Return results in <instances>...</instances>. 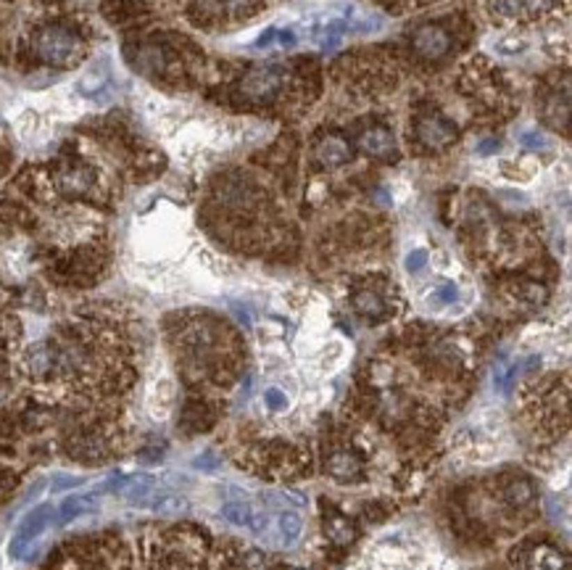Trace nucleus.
<instances>
[{
	"mask_svg": "<svg viewBox=\"0 0 572 570\" xmlns=\"http://www.w3.org/2000/svg\"><path fill=\"white\" fill-rule=\"evenodd\" d=\"M253 512H256V507L248 505V502H243V499H237V502H227V505L222 507V518L230 520V523L237 525V528H248Z\"/></svg>",
	"mask_w": 572,
	"mask_h": 570,
	"instance_id": "obj_13",
	"label": "nucleus"
},
{
	"mask_svg": "<svg viewBox=\"0 0 572 570\" xmlns=\"http://www.w3.org/2000/svg\"><path fill=\"white\" fill-rule=\"evenodd\" d=\"M351 159V145L340 135H324L317 143V161L324 166H343Z\"/></svg>",
	"mask_w": 572,
	"mask_h": 570,
	"instance_id": "obj_5",
	"label": "nucleus"
},
{
	"mask_svg": "<svg viewBox=\"0 0 572 570\" xmlns=\"http://www.w3.org/2000/svg\"><path fill=\"white\" fill-rule=\"evenodd\" d=\"M414 51L424 58H440L451 51V35L440 24H424L414 32Z\"/></svg>",
	"mask_w": 572,
	"mask_h": 570,
	"instance_id": "obj_4",
	"label": "nucleus"
},
{
	"mask_svg": "<svg viewBox=\"0 0 572 570\" xmlns=\"http://www.w3.org/2000/svg\"><path fill=\"white\" fill-rule=\"evenodd\" d=\"M491 11L501 19H517L525 13V0H491Z\"/></svg>",
	"mask_w": 572,
	"mask_h": 570,
	"instance_id": "obj_18",
	"label": "nucleus"
},
{
	"mask_svg": "<svg viewBox=\"0 0 572 570\" xmlns=\"http://www.w3.org/2000/svg\"><path fill=\"white\" fill-rule=\"evenodd\" d=\"M498 148V143H493V140H485L483 145H480V153H491V151H496Z\"/></svg>",
	"mask_w": 572,
	"mask_h": 570,
	"instance_id": "obj_25",
	"label": "nucleus"
},
{
	"mask_svg": "<svg viewBox=\"0 0 572 570\" xmlns=\"http://www.w3.org/2000/svg\"><path fill=\"white\" fill-rule=\"evenodd\" d=\"M264 502H274V505H303V499L296 494H287V491H280V494H262Z\"/></svg>",
	"mask_w": 572,
	"mask_h": 570,
	"instance_id": "obj_22",
	"label": "nucleus"
},
{
	"mask_svg": "<svg viewBox=\"0 0 572 570\" xmlns=\"http://www.w3.org/2000/svg\"><path fill=\"white\" fill-rule=\"evenodd\" d=\"M459 299V288L451 283V280H443V283H438L436 288H433V293H430V301L438 306H446V304H454Z\"/></svg>",
	"mask_w": 572,
	"mask_h": 570,
	"instance_id": "obj_17",
	"label": "nucleus"
},
{
	"mask_svg": "<svg viewBox=\"0 0 572 570\" xmlns=\"http://www.w3.org/2000/svg\"><path fill=\"white\" fill-rule=\"evenodd\" d=\"M98 507V499H95V494H85V496H69L66 502H63L58 509H56V515H58V525H66V523H72L74 518H79V515H85V512H93Z\"/></svg>",
	"mask_w": 572,
	"mask_h": 570,
	"instance_id": "obj_8",
	"label": "nucleus"
},
{
	"mask_svg": "<svg viewBox=\"0 0 572 570\" xmlns=\"http://www.w3.org/2000/svg\"><path fill=\"white\" fill-rule=\"evenodd\" d=\"M285 85V69L280 66H259L243 77L240 93L251 101H272Z\"/></svg>",
	"mask_w": 572,
	"mask_h": 570,
	"instance_id": "obj_2",
	"label": "nucleus"
},
{
	"mask_svg": "<svg viewBox=\"0 0 572 570\" xmlns=\"http://www.w3.org/2000/svg\"><path fill=\"white\" fill-rule=\"evenodd\" d=\"M82 483H85V478H79V475H56L50 481V491H66V489H74Z\"/></svg>",
	"mask_w": 572,
	"mask_h": 570,
	"instance_id": "obj_20",
	"label": "nucleus"
},
{
	"mask_svg": "<svg viewBox=\"0 0 572 570\" xmlns=\"http://www.w3.org/2000/svg\"><path fill=\"white\" fill-rule=\"evenodd\" d=\"M327 473L337 478V481H356L361 473V465L356 462V457H351L349 452H337L327 459Z\"/></svg>",
	"mask_w": 572,
	"mask_h": 570,
	"instance_id": "obj_10",
	"label": "nucleus"
},
{
	"mask_svg": "<svg viewBox=\"0 0 572 570\" xmlns=\"http://www.w3.org/2000/svg\"><path fill=\"white\" fill-rule=\"evenodd\" d=\"M145 507H150L153 512H161V515H175V512H182L187 509V499L180 494H172V491H164V494H150V499L145 502Z\"/></svg>",
	"mask_w": 572,
	"mask_h": 570,
	"instance_id": "obj_12",
	"label": "nucleus"
},
{
	"mask_svg": "<svg viewBox=\"0 0 572 570\" xmlns=\"http://www.w3.org/2000/svg\"><path fill=\"white\" fill-rule=\"evenodd\" d=\"M535 496V489L530 481H525V478H517V481H511L509 486H507V502H509L511 507H525L530 505Z\"/></svg>",
	"mask_w": 572,
	"mask_h": 570,
	"instance_id": "obj_16",
	"label": "nucleus"
},
{
	"mask_svg": "<svg viewBox=\"0 0 572 570\" xmlns=\"http://www.w3.org/2000/svg\"><path fill=\"white\" fill-rule=\"evenodd\" d=\"M567 560L554 546H538L533 555V570H564Z\"/></svg>",
	"mask_w": 572,
	"mask_h": 570,
	"instance_id": "obj_14",
	"label": "nucleus"
},
{
	"mask_svg": "<svg viewBox=\"0 0 572 570\" xmlns=\"http://www.w3.org/2000/svg\"><path fill=\"white\" fill-rule=\"evenodd\" d=\"M554 6H557V0H525V13H533V16H538V13L551 11Z\"/></svg>",
	"mask_w": 572,
	"mask_h": 570,
	"instance_id": "obj_23",
	"label": "nucleus"
},
{
	"mask_svg": "<svg viewBox=\"0 0 572 570\" xmlns=\"http://www.w3.org/2000/svg\"><path fill=\"white\" fill-rule=\"evenodd\" d=\"M264 402H267V406H269L272 412H285L287 409V396L285 391H280V388H267V391H264Z\"/></svg>",
	"mask_w": 572,
	"mask_h": 570,
	"instance_id": "obj_19",
	"label": "nucleus"
},
{
	"mask_svg": "<svg viewBox=\"0 0 572 570\" xmlns=\"http://www.w3.org/2000/svg\"><path fill=\"white\" fill-rule=\"evenodd\" d=\"M324 533L335 541V544H349L351 539L356 536V531H353V525H351L346 518H340V515H333V518L324 523Z\"/></svg>",
	"mask_w": 572,
	"mask_h": 570,
	"instance_id": "obj_15",
	"label": "nucleus"
},
{
	"mask_svg": "<svg viewBox=\"0 0 572 570\" xmlns=\"http://www.w3.org/2000/svg\"><path fill=\"white\" fill-rule=\"evenodd\" d=\"M35 51L45 63L53 66H69L79 58L82 53V40L77 38L72 29L58 24H50L45 29H40L35 38Z\"/></svg>",
	"mask_w": 572,
	"mask_h": 570,
	"instance_id": "obj_1",
	"label": "nucleus"
},
{
	"mask_svg": "<svg viewBox=\"0 0 572 570\" xmlns=\"http://www.w3.org/2000/svg\"><path fill=\"white\" fill-rule=\"evenodd\" d=\"M520 140H523L527 148H543V145H546V138H543L541 132H535V129H525L523 135H520Z\"/></svg>",
	"mask_w": 572,
	"mask_h": 570,
	"instance_id": "obj_24",
	"label": "nucleus"
},
{
	"mask_svg": "<svg viewBox=\"0 0 572 570\" xmlns=\"http://www.w3.org/2000/svg\"><path fill=\"white\" fill-rule=\"evenodd\" d=\"M56 180H58V188H61L63 193H72V196H77V193H88V190L93 188V182H95V172H93L90 166L74 164V166H66V169H61Z\"/></svg>",
	"mask_w": 572,
	"mask_h": 570,
	"instance_id": "obj_6",
	"label": "nucleus"
},
{
	"mask_svg": "<svg viewBox=\"0 0 572 570\" xmlns=\"http://www.w3.org/2000/svg\"><path fill=\"white\" fill-rule=\"evenodd\" d=\"M406 269L409 272H420V269H424V264H427V251H422V248H414V251L406 256Z\"/></svg>",
	"mask_w": 572,
	"mask_h": 570,
	"instance_id": "obj_21",
	"label": "nucleus"
},
{
	"mask_svg": "<svg viewBox=\"0 0 572 570\" xmlns=\"http://www.w3.org/2000/svg\"><path fill=\"white\" fill-rule=\"evenodd\" d=\"M359 145H361V151L374 156V159H388V156L393 153V148H396L393 135L388 132L386 127H370V129L361 135Z\"/></svg>",
	"mask_w": 572,
	"mask_h": 570,
	"instance_id": "obj_7",
	"label": "nucleus"
},
{
	"mask_svg": "<svg viewBox=\"0 0 572 570\" xmlns=\"http://www.w3.org/2000/svg\"><path fill=\"white\" fill-rule=\"evenodd\" d=\"M353 312L359 317H364V319H380V317L388 315V306L386 301L377 296L374 291H359L356 296H353Z\"/></svg>",
	"mask_w": 572,
	"mask_h": 570,
	"instance_id": "obj_9",
	"label": "nucleus"
},
{
	"mask_svg": "<svg viewBox=\"0 0 572 570\" xmlns=\"http://www.w3.org/2000/svg\"><path fill=\"white\" fill-rule=\"evenodd\" d=\"M274 525H277V533H280V544H296L301 539V531H303V520L296 515V512H280L274 518Z\"/></svg>",
	"mask_w": 572,
	"mask_h": 570,
	"instance_id": "obj_11",
	"label": "nucleus"
},
{
	"mask_svg": "<svg viewBox=\"0 0 572 570\" xmlns=\"http://www.w3.org/2000/svg\"><path fill=\"white\" fill-rule=\"evenodd\" d=\"M417 140L427 148H446L456 140V127L446 116L430 111V114L420 116L417 122Z\"/></svg>",
	"mask_w": 572,
	"mask_h": 570,
	"instance_id": "obj_3",
	"label": "nucleus"
}]
</instances>
